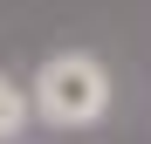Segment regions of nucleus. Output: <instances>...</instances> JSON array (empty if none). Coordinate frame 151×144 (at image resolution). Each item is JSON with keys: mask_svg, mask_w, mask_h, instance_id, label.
<instances>
[{"mask_svg": "<svg viewBox=\"0 0 151 144\" xmlns=\"http://www.w3.org/2000/svg\"><path fill=\"white\" fill-rule=\"evenodd\" d=\"M28 110L41 117V124H55V130L103 124V110H110V69L96 62V55H83V48H62V55H48L35 69Z\"/></svg>", "mask_w": 151, "mask_h": 144, "instance_id": "1", "label": "nucleus"}, {"mask_svg": "<svg viewBox=\"0 0 151 144\" xmlns=\"http://www.w3.org/2000/svg\"><path fill=\"white\" fill-rule=\"evenodd\" d=\"M28 82H14V76H0V144H14L21 130H28Z\"/></svg>", "mask_w": 151, "mask_h": 144, "instance_id": "2", "label": "nucleus"}]
</instances>
